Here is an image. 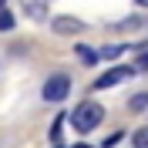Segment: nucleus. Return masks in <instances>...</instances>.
I'll return each mask as SVG.
<instances>
[{"mask_svg": "<svg viewBox=\"0 0 148 148\" xmlns=\"http://www.w3.org/2000/svg\"><path fill=\"white\" fill-rule=\"evenodd\" d=\"M14 24H17V20H14V14L3 7V10H0V34H3V30H14Z\"/></svg>", "mask_w": 148, "mask_h": 148, "instance_id": "9b49d317", "label": "nucleus"}, {"mask_svg": "<svg viewBox=\"0 0 148 148\" xmlns=\"http://www.w3.org/2000/svg\"><path fill=\"white\" fill-rule=\"evenodd\" d=\"M61 131H64V114L57 111V118H54V125H51V141H57V145H61Z\"/></svg>", "mask_w": 148, "mask_h": 148, "instance_id": "9d476101", "label": "nucleus"}, {"mask_svg": "<svg viewBox=\"0 0 148 148\" xmlns=\"http://www.w3.org/2000/svg\"><path fill=\"white\" fill-rule=\"evenodd\" d=\"M131 74H135V67H131V64H114V67H111V71H104L101 77L94 81V88H98V91H104V88H114V84L128 81Z\"/></svg>", "mask_w": 148, "mask_h": 148, "instance_id": "7ed1b4c3", "label": "nucleus"}, {"mask_svg": "<svg viewBox=\"0 0 148 148\" xmlns=\"http://www.w3.org/2000/svg\"><path fill=\"white\" fill-rule=\"evenodd\" d=\"M67 94H71V77H67V74H51V77L44 81V88H40V98L51 101V104L64 101Z\"/></svg>", "mask_w": 148, "mask_h": 148, "instance_id": "f03ea898", "label": "nucleus"}, {"mask_svg": "<svg viewBox=\"0 0 148 148\" xmlns=\"http://www.w3.org/2000/svg\"><path fill=\"white\" fill-rule=\"evenodd\" d=\"M74 54H77V61H84V64H98V51H91L88 44H77Z\"/></svg>", "mask_w": 148, "mask_h": 148, "instance_id": "0eeeda50", "label": "nucleus"}, {"mask_svg": "<svg viewBox=\"0 0 148 148\" xmlns=\"http://www.w3.org/2000/svg\"><path fill=\"white\" fill-rule=\"evenodd\" d=\"M24 10L30 14V20H47V0H24Z\"/></svg>", "mask_w": 148, "mask_h": 148, "instance_id": "39448f33", "label": "nucleus"}, {"mask_svg": "<svg viewBox=\"0 0 148 148\" xmlns=\"http://www.w3.org/2000/svg\"><path fill=\"white\" fill-rule=\"evenodd\" d=\"M71 118V125H74V131H81V135H88V131H94L98 125L104 121V108L98 101H81L77 108L67 114Z\"/></svg>", "mask_w": 148, "mask_h": 148, "instance_id": "f257e3e1", "label": "nucleus"}, {"mask_svg": "<svg viewBox=\"0 0 148 148\" xmlns=\"http://www.w3.org/2000/svg\"><path fill=\"white\" fill-rule=\"evenodd\" d=\"M121 51H125V44H108V47H101V51H98V57H104V61H114Z\"/></svg>", "mask_w": 148, "mask_h": 148, "instance_id": "6e6552de", "label": "nucleus"}, {"mask_svg": "<svg viewBox=\"0 0 148 148\" xmlns=\"http://www.w3.org/2000/svg\"><path fill=\"white\" fill-rule=\"evenodd\" d=\"M74 148H94V145H84V141H81V145H74Z\"/></svg>", "mask_w": 148, "mask_h": 148, "instance_id": "4468645a", "label": "nucleus"}, {"mask_svg": "<svg viewBox=\"0 0 148 148\" xmlns=\"http://www.w3.org/2000/svg\"><path fill=\"white\" fill-rule=\"evenodd\" d=\"M138 7H148V0H138Z\"/></svg>", "mask_w": 148, "mask_h": 148, "instance_id": "2eb2a0df", "label": "nucleus"}, {"mask_svg": "<svg viewBox=\"0 0 148 148\" xmlns=\"http://www.w3.org/2000/svg\"><path fill=\"white\" fill-rule=\"evenodd\" d=\"M121 138H125V135H121V131H114V135H108V138H104V145H101V148H114Z\"/></svg>", "mask_w": 148, "mask_h": 148, "instance_id": "f8f14e48", "label": "nucleus"}, {"mask_svg": "<svg viewBox=\"0 0 148 148\" xmlns=\"http://www.w3.org/2000/svg\"><path fill=\"white\" fill-rule=\"evenodd\" d=\"M51 27H54L57 34H81V30H84V20L67 17V14H64V17H54V20H51Z\"/></svg>", "mask_w": 148, "mask_h": 148, "instance_id": "20e7f679", "label": "nucleus"}, {"mask_svg": "<svg viewBox=\"0 0 148 148\" xmlns=\"http://www.w3.org/2000/svg\"><path fill=\"white\" fill-rule=\"evenodd\" d=\"M3 7H7V0H0V10H3Z\"/></svg>", "mask_w": 148, "mask_h": 148, "instance_id": "dca6fc26", "label": "nucleus"}, {"mask_svg": "<svg viewBox=\"0 0 148 148\" xmlns=\"http://www.w3.org/2000/svg\"><path fill=\"white\" fill-rule=\"evenodd\" d=\"M57 148H64V145H57Z\"/></svg>", "mask_w": 148, "mask_h": 148, "instance_id": "f3484780", "label": "nucleus"}, {"mask_svg": "<svg viewBox=\"0 0 148 148\" xmlns=\"http://www.w3.org/2000/svg\"><path fill=\"white\" fill-rule=\"evenodd\" d=\"M138 67H141V71H148V51H145V54H138V64H135V71H138Z\"/></svg>", "mask_w": 148, "mask_h": 148, "instance_id": "ddd939ff", "label": "nucleus"}, {"mask_svg": "<svg viewBox=\"0 0 148 148\" xmlns=\"http://www.w3.org/2000/svg\"><path fill=\"white\" fill-rule=\"evenodd\" d=\"M128 111H148V91H141V94H131L128 98Z\"/></svg>", "mask_w": 148, "mask_h": 148, "instance_id": "423d86ee", "label": "nucleus"}, {"mask_svg": "<svg viewBox=\"0 0 148 148\" xmlns=\"http://www.w3.org/2000/svg\"><path fill=\"white\" fill-rule=\"evenodd\" d=\"M131 148H148V125L131 135Z\"/></svg>", "mask_w": 148, "mask_h": 148, "instance_id": "1a4fd4ad", "label": "nucleus"}]
</instances>
